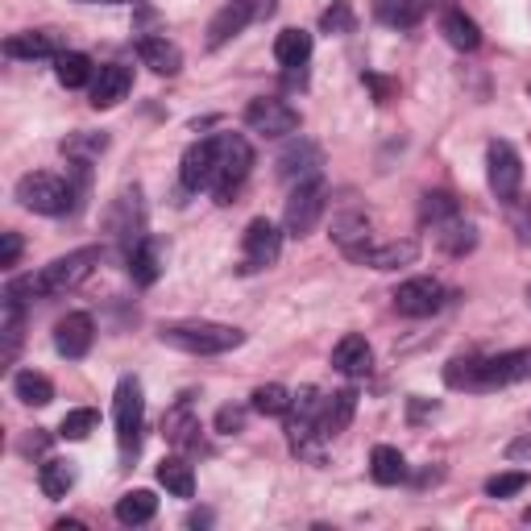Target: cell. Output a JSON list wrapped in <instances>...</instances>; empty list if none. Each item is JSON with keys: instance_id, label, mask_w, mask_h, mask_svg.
I'll return each mask as SVG.
<instances>
[{"instance_id": "obj_1", "label": "cell", "mask_w": 531, "mask_h": 531, "mask_svg": "<svg viewBox=\"0 0 531 531\" xmlns=\"http://www.w3.org/2000/svg\"><path fill=\"white\" fill-rule=\"evenodd\" d=\"M531 378V349H511L486 361L473 357H457L444 370V382L453 390H494V386H511V382H527Z\"/></svg>"}, {"instance_id": "obj_2", "label": "cell", "mask_w": 531, "mask_h": 531, "mask_svg": "<svg viewBox=\"0 0 531 531\" xmlns=\"http://www.w3.org/2000/svg\"><path fill=\"white\" fill-rule=\"evenodd\" d=\"M100 262V249L88 245V249H75V254L67 258H54L50 266H42L38 274L30 278H17V283H9L17 295H38V299H54V295H67L75 291L79 283H88L92 270Z\"/></svg>"}, {"instance_id": "obj_3", "label": "cell", "mask_w": 531, "mask_h": 531, "mask_svg": "<svg viewBox=\"0 0 531 531\" xmlns=\"http://www.w3.org/2000/svg\"><path fill=\"white\" fill-rule=\"evenodd\" d=\"M158 341L171 345L179 353L195 357H216V353H233L245 345V332L233 324H212V320H175L158 328Z\"/></svg>"}, {"instance_id": "obj_4", "label": "cell", "mask_w": 531, "mask_h": 531, "mask_svg": "<svg viewBox=\"0 0 531 531\" xmlns=\"http://www.w3.org/2000/svg\"><path fill=\"white\" fill-rule=\"evenodd\" d=\"M320 415H324V395L316 386H299L287 411V436H291V449L307 461H320V440H328Z\"/></svg>"}, {"instance_id": "obj_5", "label": "cell", "mask_w": 531, "mask_h": 531, "mask_svg": "<svg viewBox=\"0 0 531 531\" xmlns=\"http://www.w3.org/2000/svg\"><path fill=\"white\" fill-rule=\"evenodd\" d=\"M254 171V150L241 133H220L216 137V175H212V195L216 204H233V195Z\"/></svg>"}, {"instance_id": "obj_6", "label": "cell", "mask_w": 531, "mask_h": 531, "mask_svg": "<svg viewBox=\"0 0 531 531\" xmlns=\"http://www.w3.org/2000/svg\"><path fill=\"white\" fill-rule=\"evenodd\" d=\"M17 200L21 208H30L38 216H67L75 208V191L67 179L50 175V171H38V175H21L17 179Z\"/></svg>"}, {"instance_id": "obj_7", "label": "cell", "mask_w": 531, "mask_h": 531, "mask_svg": "<svg viewBox=\"0 0 531 531\" xmlns=\"http://www.w3.org/2000/svg\"><path fill=\"white\" fill-rule=\"evenodd\" d=\"M324 208H328V183H324V175L295 183L291 187V200H287V216H283L287 237H307V233L320 225Z\"/></svg>"}, {"instance_id": "obj_8", "label": "cell", "mask_w": 531, "mask_h": 531, "mask_svg": "<svg viewBox=\"0 0 531 531\" xmlns=\"http://www.w3.org/2000/svg\"><path fill=\"white\" fill-rule=\"evenodd\" d=\"M142 415H146L142 382H137V378H121L117 395H113V419H117V444H121L125 457L137 453V444H142Z\"/></svg>"}, {"instance_id": "obj_9", "label": "cell", "mask_w": 531, "mask_h": 531, "mask_svg": "<svg viewBox=\"0 0 531 531\" xmlns=\"http://www.w3.org/2000/svg\"><path fill=\"white\" fill-rule=\"evenodd\" d=\"M486 179L490 191L498 195L502 204H515L519 200V187H523V158L511 142H490L486 150Z\"/></svg>"}, {"instance_id": "obj_10", "label": "cell", "mask_w": 531, "mask_h": 531, "mask_svg": "<svg viewBox=\"0 0 531 531\" xmlns=\"http://www.w3.org/2000/svg\"><path fill=\"white\" fill-rule=\"evenodd\" d=\"M278 254H283V233H278L274 220H266V216L249 220L245 241H241V270L245 274H258V270L274 266Z\"/></svg>"}, {"instance_id": "obj_11", "label": "cell", "mask_w": 531, "mask_h": 531, "mask_svg": "<svg viewBox=\"0 0 531 531\" xmlns=\"http://www.w3.org/2000/svg\"><path fill=\"white\" fill-rule=\"evenodd\" d=\"M245 125L262 133V137H291L299 133V108H291L287 100H278V96H258V100H249L245 108Z\"/></svg>"}, {"instance_id": "obj_12", "label": "cell", "mask_w": 531, "mask_h": 531, "mask_svg": "<svg viewBox=\"0 0 531 531\" xmlns=\"http://www.w3.org/2000/svg\"><path fill=\"white\" fill-rule=\"evenodd\" d=\"M395 312L407 316V320H424V316H436L440 303H444V287L436 283V278L419 274V278H407V283L395 287Z\"/></svg>"}, {"instance_id": "obj_13", "label": "cell", "mask_w": 531, "mask_h": 531, "mask_svg": "<svg viewBox=\"0 0 531 531\" xmlns=\"http://www.w3.org/2000/svg\"><path fill=\"white\" fill-rule=\"evenodd\" d=\"M92 341H96V324L88 312H67L59 324H54V349H59L67 361L88 357Z\"/></svg>"}, {"instance_id": "obj_14", "label": "cell", "mask_w": 531, "mask_h": 531, "mask_svg": "<svg viewBox=\"0 0 531 531\" xmlns=\"http://www.w3.org/2000/svg\"><path fill=\"white\" fill-rule=\"evenodd\" d=\"M324 166V154L316 142H307V137H295V142L278 154V179L283 183H303V179H316Z\"/></svg>"}, {"instance_id": "obj_15", "label": "cell", "mask_w": 531, "mask_h": 531, "mask_svg": "<svg viewBox=\"0 0 531 531\" xmlns=\"http://www.w3.org/2000/svg\"><path fill=\"white\" fill-rule=\"evenodd\" d=\"M212 175H216V137H204V142H191L183 150V162H179V179L187 191H204L212 187Z\"/></svg>"}, {"instance_id": "obj_16", "label": "cell", "mask_w": 531, "mask_h": 531, "mask_svg": "<svg viewBox=\"0 0 531 531\" xmlns=\"http://www.w3.org/2000/svg\"><path fill=\"white\" fill-rule=\"evenodd\" d=\"M332 366H337L345 378H366L374 370V349L366 337H357V332H345L332 349Z\"/></svg>"}, {"instance_id": "obj_17", "label": "cell", "mask_w": 531, "mask_h": 531, "mask_svg": "<svg viewBox=\"0 0 531 531\" xmlns=\"http://www.w3.org/2000/svg\"><path fill=\"white\" fill-rule=\"evenodd\" d=\"M249 21H254V0H229L208 25V50H220L229 38H237Z\"/></svg>"}, {"instance_id": "obj_18", "label": "cell", "mask_w": 531, "mask_h": 531, "mask_svg": "<svg viewBox=\"0 0 531 531\" xmlns=\"http://www.w3.org/2000/svg\"><path fill=\"white\" fill-rule=\"evenodd\" d=\"M133 88V71L121 63H108L92 79V108H117Z\"/></svg>"}, {"instance_id": "obj_19", "label": "cell", "mask_w": 531, "mask_h": 531, "mask_svg": "<svg viewBox=\"0 0 531 531\" xmlns=\"http://www.w3.org/2000/svg\"><path fill=\"white\" fill-rule=\"evenodd\" d=\"M332 241H337L345 254L357 262V258L374 245V241H370V216H366V212H341L337 220H332Z\"/></svg>"}, {"instance_id": "obj_20", "label": "cell", "mask_w": 531, "mask_h": 531, "mask_svg": "<svg viewBox=\"0 0 531 531\" xmlns=\"http://www.w3.org/2000/svg\"><path fill=\"white\" fill-rule=\"evenodd\" d=\"M137 59H142V67H150L154 75H179L183 71V50L158 34L137 38Z\"/></svg>"}, {"instance_id": "obj_21", "label": "cell", "mask_w": 531, "mask_h": 531, "mask_svg": "<svg viewBox=\"0 0 531 531\" xmlns=\"http://www.w3.org/2000/svg\"><path fill=\"white\" fill-rule=\"evenodd\" d=\"M162 432L175 449H195V444H200V419H195V411H191V399H179L171 411L162 415Z\"/></svg>"}, {"instance_id": "obj_22", "label": "cell", "mask_w": 531, "mask_h": 531, "mask_svg": "<svg viewBox=\"0 0 531 531\" xmlns=\"http://www.w3.org/2000/svg\"><path fill=\"white\" fill-rule=\"evenodd\" d=\"M5 54H9V59L38 63V59H59L63 46H59V38L46 34V30H30V34H13L5 42Z\"/></svg>"}, {"instance_id": "obj_23", "label": "cell", "mask_w": 531, "mask_h": 531, "mask_svg": "<svg viewBox=\"0 0 531 531\" xmlns=\"http://www.w3.org/2000/svg\"><path fill=\"white\" fill-rule=\"evenodd\" d=\"M162 274V245L154 237H142L129 249V278L137 287H154Z\"/></svg>"}, {"instance_id": "obj_24", "label": "cell", "mask_w": 531, "mask_h": 531, "mask_svg": "<svg viewBox=\"0 0 531 531\" xmlns=\"http://www.w3.org/2000/svg\"><path fill=\"white\" fill-rule=\"evenodd\" d=\"M415 258H419V245L415 241H386V245H370L357 262L361 266H374V270H399V266H411Z\"/></svg>"}, {"instance_id": "obj_25", "label": "cell", "mask_w": 531, "mask_h": 531, "mask_svg": "<svg viewBox=\"0 0 531 531\" xmlns=\"http://www.w3.org/2000/svg\"><path fill=\"white\" fill-rule=\"evenodd\" d=\"M370 478L378 486H399L407 478V461H403V453L395 449V444H378V449L370 453Z\"/></svg>"}, {"instance_id": "obj_26", "label": "cell", "mask_w": 531, "mask_h": 531, "mask_svg": "<svg viewBox=\"0 0 531 531\" xmlns=\"http://www.w3.org/2000/svg\"><path fill=\"white\" fill-rule=\"evenodd\" d=\"M154 515H158L154 490H129V494L117 498V523H125V527H142V523H150Z\"/></svg>"}, {"instance_id": "obj_27", "label": "cell", "mask_w": 531, "mask_h": 531, "mask_svg": "<svg viewBox=\"0 0 531 531\" xmlns=\"http://www.w3.org/2000/svg\"><path fill=\"white\" fill-rule=\"evenodd\" d=\"M353 411H357V390H353V386L337 390V395H328V399H324V415H320L324 436L345 432V428H349V419H353Z\"/></svg>"}, {"instance_id": "obj_28", "label": "cell", "mask_w": 531, "mask_h": 531, "mask_svg": "<svg viewBox=\"0 0 531 531\" xmlns=\"http://www.w3.org/2000/svg\"><path fill=\"white\" fill-rule=\"evenodd\" d=\"M374 17L390 30H411L424 17V0H374Z\"/></svg>"}, {"instance_id": "obj_29", "label": "cell", "mask_w": 531, "mask_h": 531, "mask_svg": "<svg viewBox=\"0 0 531 531\" xmlns=\"http://www.w3.org/2000/svg\"><path fill=\"white\" fill-rule=\"evenodd\" d=\"M274 59L283 67H307V59H312V34L307 30H283L274 38Z\"/></svg>"}, {"instance_id": "obj_30", "label": "cell", "mask_w": 531, "mask_h": 531, "mask_svg": "<svg viewBox=\"0 0 531 531\" xmlns=\"http://www.w3.org/2000/svg\"><path fill=\"white\" fill-rule=\"evenodd\" d=\"M54 75H59L63 88H88V83L96 79L92 59H88V54H79V50H63L59 59H54Z\"/></svg>"}, {"instance_id": "obj_31", "label": "cell", "mask_w": 531, "mask_h": 531, "mask_svg": "<svg viewBox=\"0 0 531 531\" xmlns=\"http://www.w3.org/2000/svg\"><path fill=\"white\" fill-rule=\"evenodd\" d=\"M13 395L25 407H46V403H54V382L46 374H38V370H21L13 378Z\"/></svg>"}, {"instance_id": "obj_32", "label": "cell", "mask_w": 531, "mask_h": 531, "mask_svg": "<svg viewBox=\"0 0 531 531\" xmlns=\"http://www.w3.org/2000/svg\"><path fill=\"white\" fill-rule=\"evenodd\" d=\"M38 486H42L46 498H67V490L75 486V461L50 457V461L38 469Z\"/></svg>"}, {"instance_id": "obj_33", "label": "cell", "mask_w": 531, "mask_h": 531, "mask_svg": "<svg viewBox=\"0 0 531 531\" xmlns=\"http://www.w3.org/2000/svg\"><path fill=\"white\" fill-rule=\"evenodd\" d=\"M457 216H461V204H457V195H449V191H428L424 204H419V220H424V225H432V233L444 229Z\"/></svg>"}, {"instance_id": "obj_34", "label": "cell", "mask_w": 531, "mask_h": 531, "mask_svg": "<svg viewBox=\"0 0 531 531\" xmlns=\"http://www.w3.org/2000/svg\"><path fill=\"white\" fill-rule=\"evenodd\" d=\"M158 486L166 494H175V498H191L195 494V473H191V465L183 457H166L158 465Z\"/></svg>"}, {"instance_id": "obj_35", "label": "cell", "mask_w": 531, "mask_h": 531, "mask_svg": "<svg viewBox=\"0 0 531 531\" xmlns=\"http://www.w3.org/2000/svg\"><path fill=\"white\" fill-rule=\"evenodd\" d=\"M444 38H449L457 50H478L482 46V30H478V21L473 17H465V13H449L444 17Z\"/></svg>"}, {"instance_id": "obj_36", "label": "cell", "mask_w": 531, "mask_h": 531, "mask_svg": "<svg viewBox=\"0 0 531 531\" xmlns=\"http://www.w3.org/2000/svg\"><path fill=\"white\" fill-rule=\"evenodd\" d=\"M436 241H440V249H449V254H469L473 245H478V233H473V225L465 216H457V220H449L444 229H436Z\"/></svg>"}, {"instance_id": "obj_37", "label": "cell", "mask_w": 531, "mask_h": 531, "mask_svg": "<svg viewBox=\"0 0 531 531\" xmlns=\"http://www.w3.org/2000/svg\"><path fill=\"white\" fill-rule=\"evenodd\" d=\"M108 150V137L104 133H71L67 142H63V154L75 162V166H88L96 154Z\"/></svg>"}, {"instance_id": "obj_38", "label": "cell", "mask_w": 531, "mask_h": 531, "mask_svg": "<svg viewBox=\"0 0 531 531\" xmlns=\"http://www.w3.org/2000/svg\"><path fill=\"white\" fill-rule=\"evenodd\" d=\"M96 428H100V415H96L92 407H75V411L63 415L59 436H63V440H88Z\"/></svg>"}, {"instance_id": "obj_39", "label": "cell", "mask_w": 531, "mask_h": 531, "mask_svg": "<svg viewBox=\"0 0 531 531\" xmlns=\"http://www.w3.org/2000/svg\"><path fill=\"white\" fill-rule=\"evenodd\" d=\"M254 411L258 415H287L291 411V390L278 386V382H266L254 390Z\"/></svg>"}, {"instance_id": "obj_40", "label": "cell", "mask_w": 531, "mask_h": 531, "mask_svg": "<svg viewBox=\"0 0 531 531\" xmlns=\"http://www.w3.org/2000/svg\"><path fill=\"white\" fill-rule=\"evenodd\" d=\"M353 25H357V17H353L349 0H332V9L320 13V30L324 34H353Z\"/></svg>"}, {"instance_id": "obj_41", "label": "cell", "mask_w": 531, "mask_h": 531, "mask_svg": "<svg viewBox=\"0 0 531 531\" xmlns=\"http://www.w3.org/2000/svg\"><path fill=\"white\" fill-rule=\"evenodd\" d=\"M519 490H527V473H523V469L494 473V478L486 482V494H490V498H511V494H519Z\"/></svg>"}, {"instance_id": "obj_42", "label": "cell", "mask_w": 531, "mask_h": 531, "mask_svg": "<svg viewBox=\"0 0 531 531\" xmlns=\"http://www.w3.org/2000/svg\"><path fill=\"white\" fill-rule=\"evenodd\" d=\"M241 428H245V411H241V407H220V411H216V432L233 436V432H241Z\"/></svg>"}, {"instance_id": "obj_43", "label": "cell", "mask_w": 531, "mask_h": 531, "mask_svg": "<svg viewBox=\"0 0 531 531\" xmlns=\"http://www.w3.org/2000/svg\"><path fill=\"white\" fill-rule=\"evenodd\" d=\"M361 83H366V88L374 92V100H378V104H390V100H395V83H390V79H382V75L366 71V75H361Z\"/></svg>"}, {"instance_id": "obj_44", "label": "cell", "mask_w": 531, "mask_h": 531, "mask_svg": "<svg viewBox=\"0 0 531 531\" xmlns=\"http://www.w3.org/2000/svg\"><path fill=\"white\" fill-rule=\"evenodd\" d=\"M17 258H21V237L17 233H0V266H17Z\"/></svg>"}, {"instance_id": "obj_45", "label": "cell", "mask_w": 531, "mask_h": 531, "mask_svg": "<svg viewBox=\"0 0 531 531\" xmlns=\"http://www.w3.org/2000/svg\"><path fill=\"white\" fill-rule=\"evenodd\" d=\"M507 461H531V436H519L507 444Z\"/></svg>"}, {"instance_id": "obj_46", "label": "cell", "mask_w": 531, "mask_h": 531, "mask_svg": "<svg viewBox=\"0 0 531 531\" xmlns=\"http://www.w3.org/2000/svg\"><path fill=\"white\" fill-rule=\"evenodd\" d=\"M54 531H83L79 519H63V523H54Z\"/></svg>"}, {"instance_id": "obj_47", "label": "cell", "mask_w": 531, "mask_h": 531, "mask_svg": "<svg viewBox=\"0 0 531 531\" xmlns=\"http://www.w3.org/2000/svg\"><path fill=\"white\" fill-rule=\"evenodd\" d=\"M79 5H133V0H79Z\"/></svg>"}, {"instance_id": "obj_48", "label": "cell", "mask_w": 531, "mask_h": 531, "mask_svg": "<svg viewBox=\"0 0 531 531\" xmlns=\"http://www.w3.org/2000/svg\"><path fill=\"white\" fill-rule=\"evenodd\" d=\"M527 303H531V287H527Z\"/></svg>"}, {"instance_id": "obj_49", "label": "cell", "mask_w": 531, "mask_h": 531, "mask_svg": "<svg viewBox=\"0 0 531 531\" xmlns=\"http://www.w3.org/2000/svg\"><path fill=\"white\" fill-rule=\"evenodd\" d=\"M527 96H531V88H527Z\"/></svg>"}]
</instances>
